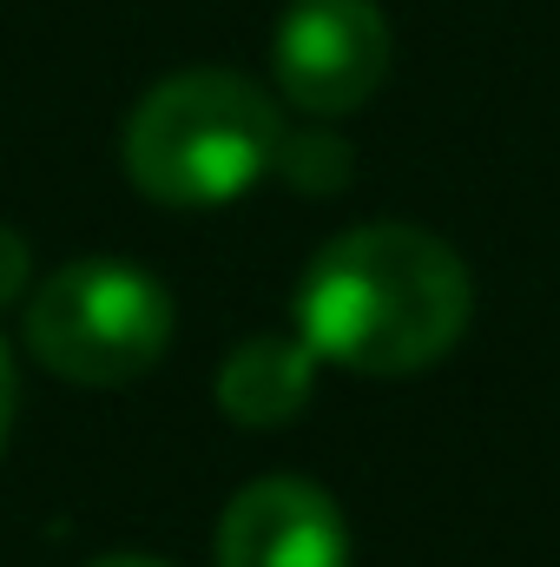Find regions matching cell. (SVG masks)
<instances>
[{"label":"cell","instance_id":"cell-8","mask_svg":"<svg viewBox=\"0 0 560 567\" xmlns=\"http://www.w3.org/2000/svg\"><path fill=\"white\" fill-rule=\"evenodd\" d=\"M27 271H33V258H27V238L0 225V310H7V303L27 290Z\"/></svg>","mask_w":560,"mask_h":567},{"label":"cell","instance_id":"cell-7","mask_svg":"<svg viewBox=\"0 0 560 567\" xmlns=\"http://www.w3.org/2000/svg\"><path fill=\"white\" fill-rule=\"evenodd\" d=\"M271 172H278L283 185H297V192H317V198H330V192H343V185H350L356 158H350V145L336 140V133L310 126V133H283L278 165H271Z\"/></svg>","mask_w":560,"mask_h":567},{"label":"cell","instance_id":"cell-2","mask_svg":"<svg viewBox=\"0 0 560 567\" xmlns=\"http://www.w3.org/2000/svg\"><path fill=\"white\" fill-rule=\"evenodd\" d=\"M283 145V120L258 80L231 66H191L145 93L126 120V178L152 205L205 212L251 192Z\"/></svg>","mask_w":560,"mask_h":567},{"label":"cell","instance_id":"cell-3","mask_svg":"<svg viewBox=\"0 0 560 567\" xmlns=\"http://www.w3.org/2000/svg\"><path fill=\"white\" fill-rule=\"evenodd\" d=\"M27 350L86 390H120L172 350V290L126 258H73L33 290Z\"/></svg>","mask_w":560,"mask_h":567},{"label":"cell","instance_id":"cell-6","mask_svg":"<svg viewBox=\"0 0 560 567\" xmlns=\"http://www.w3.org/2000/svg\"><path fill=\"white\" fill-rule=\"evenodd\" d=\"M317 390V350L303 337H251L218 370V410L238 429H283Z\"/></svg>","mask_w":560,"mask_h":567},{"label":"cell","instance_id":"cell-4","mask_svg":"<svg viewBox=\"0 0 560 567\" xmlns=\"http://www.w3.org/2000/svg\"><path fill=\"white\" fill-rule=\"evenodd\" d=\"M271 73L310 120H343L390 73V20L376 0H290L271 33Z\"/></svg>","mask_w":560,"mask_h":567},{"label":"cell","instance_id":"cell-10","mask_svg":"<svg viewBox=\"0 0 560 567\" xmlns=\"http://www.w3.org/2000/svg\"><path fill=\"white\" fill-rule=\"evenodd\" d=\"M86 567H172V561H152V555H106V561H86Z\"/></svg>","mask_w":560,"mask_h":567},{"label":"cell","instance_id":"cell-9","mask_svg":"<svg viewBox=\"0 0 560 567\" xmlns=\"http://www.w3.org/2000/svg\"><path fill=\"white\" fill-rule=\"evenodd\" d=\"M7 429H13V357L0 343V449H7Z\"/></svg>","mask_w":560,"mask_h":567},{"label":"cell","instance_id":"cell-1","mask_svg":"<svg viewBox=\"0 0 560 567\" xmlns=\"http://www.w3.org/2000/svg\"><path fill=\"white\" fill-rule=\"evenodd\" d=\"M468 310V265L422 225H356L297 278V337L350 377H416L442 363Z\"/></svg>","mask_w":560,"mask_h":567},{"label":"cell","instance_id":"cell-5","mask_svg":"<svg viewBox=\"0 0 560 567\" xmlns=\"http://www.w3.org/2000/svg\"><path fill=\"white\" fill-rule=\"evenodd\" d=\"M218 567H350L343 508L297 475H265L231 495L218 522Z\"/></svg>","mask_w":560,"mask_h":567}]
</instances>
